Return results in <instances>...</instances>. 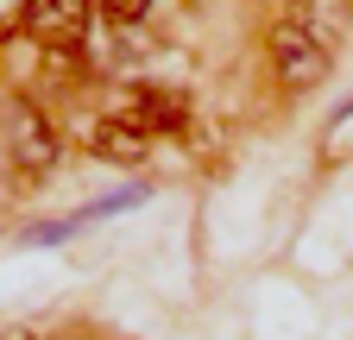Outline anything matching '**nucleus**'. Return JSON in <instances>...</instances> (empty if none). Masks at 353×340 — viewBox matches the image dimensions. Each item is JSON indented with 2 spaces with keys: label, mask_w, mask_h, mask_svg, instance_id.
<instances>
[{
  "label": "nucleus",
  "mask_w": 353,
  "mask_h": 340,
  "mask_svg": "<svg viewBox=\"0 0 353 340\" xmlns=\"http://www.w3.org/2000/svg\"><path fill=\"white\" fill-rule=\"evenodd\" d=\"M272 63H278V82L284 89H316V82L328 76L334 51H328V38L309 25V19H278L272 25Z\"/></svg>",
  "instance_id": "nucleus-1"
},
{
  "label": "nucleus",
  "mask_w": 353,
  "mask_h": 340,
  "mask_svg": "<svg viewBox=\"0 0 353 340\" xmlns=\"http://www.w3.org/2000/svg\"><path fill=\"white\" fill-rule=\"evenodd\" d=\"M0 126H7V151H13L19 170H51L63 158V139H57V126L44 120L38 101L7 95V101H0Z\"/></svg>",
  "instance_id": "nucleus-2"
},
{
  "label": "nucleus",
  "mask_w": 353,
  "mask_h": 340,
  "mask_svg": "<svg viewBox=\"0 0 353 340\" xmlns=\"http://www.w3.org/2000/svg\"><path fill=\"white\" fill-rule=\"evenodd\" d=\"M95 25V0H26V32L44 51H82Z\"/></svg>",
  "instance_id": "nucleus-3"
},
{
  "label": "nucleus",
  "mask_w": 353,
  "mask_h": 340,
  "mask_svg": "<svg viewBox=\"0 0 353 340\" xmlns=\"http://www.w3.org/2000/svg\"><path fill=\"white\" fill-rule=\"evenodd\" d=\"M108 114H120V120H132L139 126V133H176V126H183V95L176 89H152V82H132V89H120L114 101H108Z\"/></svg>",
  "instance_id": "nucleus-4"
},
{
  "label": "nucleus",
  "mask_w": 353,
  "mask_h": 340,
  "mask_svg": "<svg viewBox=\"0 0 353 340\" xmlns=\"http://www.w3.org/2000/svg\"><path fill=\"white\" fill-rule=\"evenodd\" d=\"M82 145H88V158H101V164H139L152 151V133H139V126L120 120V114H101L82 133Z\"/></svg>",
  "instance_id": "nucleus-5"
},
{
  "label": "nucleus",
  "mask_w": 353,
  "mask_h": 340,
  "mask_svg": "<svg viewBox=\"0 0 353 340\" xmlns=\"http://www.w3.org/2000/svg\"><path fill=\"white\" fill-rule=\"evenodd\" d=\"M145 7H152V0H95V13H101L108 25H139Z\"/></svg>",
  "instance_id": "nucleus-6"
},
{
  "label": "nucleus",
  "mask_w": 353,
  "mask_h": 340,
  "mask_svg": "<svg viewBox=\"0 0 353 340\" xmlns=\"http://www.w3.org/2000/svg\"><path fill=\"white\" fill-rule=\"evenodd\" d=\"M19 25H26V0H0V45H7Z\"/></svg>",
  "instance_id": "nucleus-7"
}]
</instances>
